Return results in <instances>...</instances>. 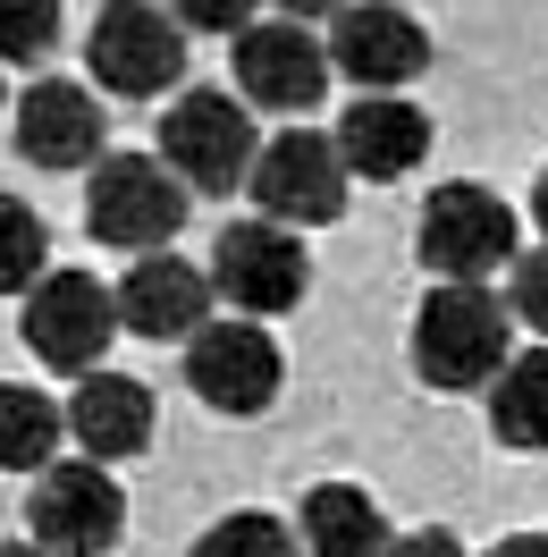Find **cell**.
<instances>
[{
	"label": "cell",
	"instance_id": "cell-18",
	"mask_svg": "<svg viewBox=\"0 0 548 557\" xmlns=\"http://www.w3.org/2000/svg\"><path fill=\"white\" fill-rule=\"evenodd\" d=\"M60 431H68V406H51L42 388L0 381V473H51L60 465Z\"/></svg>",
	"mask_w": 548,
	"mask_h": 557
},
{
	"label": "cell",
	"instance_id": "cell-28",
	"mask_svg": "<svg viewBox=\"0 0 548 557\" xmlns=\"http://www.w3.org/2000/svg\"><path fill=\"white\" fill-rule=\"evenodd\" d=\"M0 557H51V549H35V541H9V549H0Z\"/></svg>",
	"mask_w": 548,
	"mask_h": 557
},
{
	"label": "cell",
	"instance_id": "cell-7",
	"mask_svg": "<svg viewBox=\"0 0 548 557\" xmlns=\"http://www.w3.org/2000/svg\"><path fill=\"white\" fill-rule=\"evenodd\" d=\"M422 262L439 287H489V271H514V211L489 186H439L422 203Z\"/></svg>",
	"mask_w": 548,
	"mask_h": 557
},
{
	"label": "cell",
	"instance_id": "cell-9",
	"mask_svg": "<svg viewBox=\"0 0 548 557\" xmlns=\"http://www.w3.org/2000/svg\"><path fill=\"white\" fill-rule=\"evenodd\" d=\"M26 523H35V549H51V557H102V549H119L127 498H119V482H110V465L68 456V465H51V473L35 482Z\"/></svg>",
	"mask_w": 548,
	"mask_h": 557
},
{
	"label": "cell",
	"instance_id": "cell-12",
	"mask_svg": "<svg viewBox=\"0 0 548 557\" xmlns=\"http://www.w3.org/2000/svg\"><path fill=\"white\" fill-rule=\"evenodd\" d=\"M329 69H346L363 94H397L406 76H422L431 60V35L413 26L406 9H388V0H354V9H329Z\"/></svg>",
	"mask_w": 548,
	"mask_h": 557
},
{
	"label": "cell",
	"instance_id": "cell-16",
	"mask_svg": "<svg viewBox=\"0 0 548 557\" xmlns=\"http://www.w3.org/2000/svg\"><path fill=\"white\" fill-rule=\"evenodd\" d=\"M68 440L85 448V465L136 456L144 440H152V388L127 381V372H94V381H76V397H68Z\"/></svg>",
	"mask_w": 548,
	"mask_h": 557
},
{
	"label": "cell",
	"instance_id": "cell-21",
	"mask_svg": "<svg viewBox=\"0 0 548 557\" xmlns=\"http://www.w3.org/2000/svg\"><path fill=\"white\" fill-rule=\"evenodd\" d=\"M195 557H296V532L278 516H228L195 541Z\"/></svg>",
	"mask_w": 548,
	"mask_h": 557
},
{
	"label": "cell",
	"instance_id": "cell-8",
	"mask_svg": "<svg viewBox=\"0 0 548 557\" xmlns=\"http://www.w3.org/2000/svg\"><path fill=\"white\" fill-rule=\"evenodd\" d=\"M211 287L237 305V313L271 321V313H296L312 287V262L296 228H278V220H237V228H220L211 245Z\"/></svg>",
	"mask_w": 548,
	"mask_h": 557
},
{
	"label": "cell",
	"instance_id": "cell-25",
	"mask_svg": "<svg viewBox=\"0 0 548 557\" xmlns=\"http://www.w3.org/2000/svg\"><path fill=\"white\" fill-rule=\"evenodd\" d=\"M388 557H464V549H456L447 532H406V541H397Z\"/></svg>",
	"mask_w": 548,
	"mask_h": 557
},
{
	"label": "cell",
	"instance_id": "cell-3",
	"mask_svg": "<svg viewBox=\"0 0 548 557\" xmlns=\"http://www.w3.org/2000/svg\"><path fill=\"white\" fill-rule=\"evenodd\" d=\"M161 161L177 170V186H211V195L245 186V177H253V161H262L253 110H245L237 94H220V85L177 94V110L161 119Z\"/></svg>",
	"mask_w": 548,
	"mask_h": 557
},
{
	"label": "cell",
	"instance_id": "cell-5",
	"mask_svg": "<svg viewBox=\"0 0 548 557\" xmlns=\"http://www.w3.org/2000/svg\"><path fill=\"white\" fill-rule=\"evenodd\" d=\"M85 60L102 76V94L152 102L186 76V26H177V9H152V0H110L85 35Z\"/></svg>",
	"mask_w": 548,
	"mask_h": 557
},
{
	"label": "cell",
	"instance_id": "cell-13",
	"mask_svg": "<svg viewBox=\"0 0 548 557\" xmlns=\"http://www.w3.org/2000/svg\"><path fill=\"white\" fill-rule=\"evenodd\" d=\"M102 102L68 85V76H42L17 94V152L35 161V170H85V161H102Z\"/></svg>",
	"mask_w": 548,
	"mask_h": 557
},
{
	"label": "cell",
	"instance_id": "cell-1",
	"mask_svg": "<svg viewBox=\"0 0 548 557\" xmlns=\"http://www.w3.org/2000/svg\"><path fill=\"white\" fill-rule=\"evenodd\" d=\"M514 363V313L489 287H439L413 313V372L431 388H498Z\"/></svg>",
	"mask_w": 548,
	"mask_h": 557
},
{
	"label": "cell",
	"instance_id": "cell-19",
	"mask_svg": "<svg viewBox=\"0 0 548 557\" xmlns=\"http://www.w3.org/2000/svg\"><path fill=\"white\" fill-rule=\"evenodd\" d=\"M489 422L507 448H548V347H523L489 388Z\"/></svg>",
	"mask_w": 548,
	"mask_h": 557
},
{
	"label": "cell",
	"instance_id": "cell-6",
	"mask_svg": "<svg viewBox=\"0 0 548 557\" xmlns=\"http://www.w3.org/2000/svg\"><path fill=\"white\" fill-rule=\"evenodd\" d=\"M245 195L262 203V220L278 228H329L346 211V161H338V136H312V127H278L262 144V161L245 177Z\"/></svg>",
	"mask_w": 548,
	"mask_h": 557
},
{
	"label": "cell",
	"instance_id": "cell-10",
	"mask_svg": "<svg viewBox=\"0 0 548 557\" xmlns=\"http://www.w3.org/2000/svg\"><path fill=\"white\" fill-rule=\"evenodd\" d=\"M237 102L245 110H312L321 102V85H329V42L312 35L304 17H262V26H245L237 35Z\"/></svg>",
	"mask_w": 548,
	"mask_h": 557
},
{
	"label": "cell",
	"instance_id": "cell-11",
	"mask_svg": "<svg viewBox=\"0 0 548 557\" xmlns=\"http://www.w3.org/2000/svg\"><path fill=\"white\" fill-rule=\"evenodd\" d=\"M278 338L262 321H211L186 338V388L203 397L211 414H262L278 397Z\"/></svg>",
	"mask_w": 548,
	"mask_h": 557
},
{
	"label": "cell",
	"instance_id": "cell-20",
	"mask_svg": "<svg viewBox=\"0 0 548 557\" xmlns=\"http://www.w3.org/2000/svg\"><path fill=\"white\" fill-rule=\"evenodd\" d=\"M42 253H51V237H42V220H35V203H17V195H0V296H35L42 278Z\"/></svg>",
	"mask_w": 548,
	"mask_h": 557
},
{
	"label": "cell",
	"instance_id": "cell-22",
	"mask_svg": "<svg viewBox=\"0 0 548 557\" xmlns=\"http://www.w3.org/2000/svg\"><path fill=\"white\" fill-rule=\"evenodd\" d=\"M60 42V0H0V60H42Z\"/></svg>",
	"mask_w": 548,
	"mask_h": 557
},
{
	"label": "cell",
	"instance_id": "cell-15",
	"mask_svg": "<svg viewBox=\"0 0 548 557\" xmlns=\"http://www.w3.org/2000/svg\"><path fill=\"white\" fill-rule=\"evenodd\" d=\"M422 152H431V119L413 102H397V94H363L338 119L346 177H406V170H422Z\"/></svg>",
	"mask_w": 548,
	"mask_h": 557
},
{
	"label": "cell",
	"instance_id": "cell-2",
	"mask_svg": "<svg viewBox=\"0 0 548 557\" xmlns=\"http://www.w3.org/2000/svg\"><path fill=\"white\" fill-rule=\"evenodd\" d=\"M85 228L144 262V253H161L186 228V186L152 152H110L102 170H94V186H85Z\"/></svg>",
	"mask_w": 548,
	"mask_h": 557
},
{
	"label": "cell",
	"instance_id": "cell-14",
	"mask_svg": "<svg viewBox=\"0 0 548 557\" xmlns=\"http://www.w3.org/2000/svg\"><path fill=\"white\" fill-rule=\"evenodd\" d=\"M119 321L136 338H195V330H211V271L177 262V253H144L136 271L119 278Z\"/></svg>",
	"mask_w": 548,
	"mask_h": 557
},
{
	"label": "cell",
	"instance_id": "cell-17",
	"mask_svg": "<svg viewBox=\"0 0 548 557\" xmlns=\"http://www.w3.org/2000/svg\"><path fill=\"white\" fill-rule=\"evenodd\" d=\"M296 541H304L312 557H388V549H397V532L379 523V507H372L354 482H321V490H304Z\"/></svg>",
	"mask_w": 548,
	"mask_h": 557
},
{
	"label": "cell",
	"instance_id": "cell-23",
	"mask_svg": "<svg viewBox=\"0 0 548 557\" xmlns=\"http://www.w3.org/2000/svg\"><path fill=\"white\" fill-rule=\"evenodd\" d=\"M507 313H514V330H532L548 347V245L540 253H514V271H507Z\"/></svg>",
	"mask_w": 548,
	"mask_h": 557
},
{
	"label": "cell",
	"instance_id": "cell-24",
	"mask_svg": "<svg viewBox=\"0 0 548 557\" xmlns=\"http://www.w3.org/2000/svg\"><path fill=\"white\" fill-rule=\"evenodd\" d=\"M177 26L186 35H245V26H262V9H245V0H186Z\"/></svg>",
	"mask_w": 548,
	"mask_h": 557
},
{
	"label": "cell",
	"instance_id": "cell-4",
	"mask_svg": "<svg viewBox=\"0 0 548 557\" xmlns=\"http://www.w3.org/2000/svg\"><path fill=\"white\" fill-rule=\"evenodd\" d=\"M127 321H119V287H102L94 271H51L26 296V347L51 363V372H68V381H94L102 372L110 338H119Z\"/></svg>",
	"mask_w": 548,
	"mask_h": 557
},
{
	"label": "cell",
	"instance_id": "cell-26",
	"mask_svg": "<svg viewBox=\"0 0 548 557\" xmlns=\"http://www.w3.org/2000/svg\"><path fill=\"white\" fill-rule=\"evenodd\" d=\"M489 557H548V532H514V541H498Z\"/></svg>",
	"mask_w": 548,
	"mask_h": 557
},
{
	"label": "cell",
	"instance_id": "cell-27",
	"mask_svg": "<svg viewBox=\"0 0 548 557\" xmlns=\"http://www.w3.org/2000/svg\"><path fill=\"white\" fill-rule=\"evenodd\" d=\"M532 220H540V237H548V170L532 177Z\"/></svg>",
	"mask_w": 548,
	"mask_h": 557
}]
</instances>
